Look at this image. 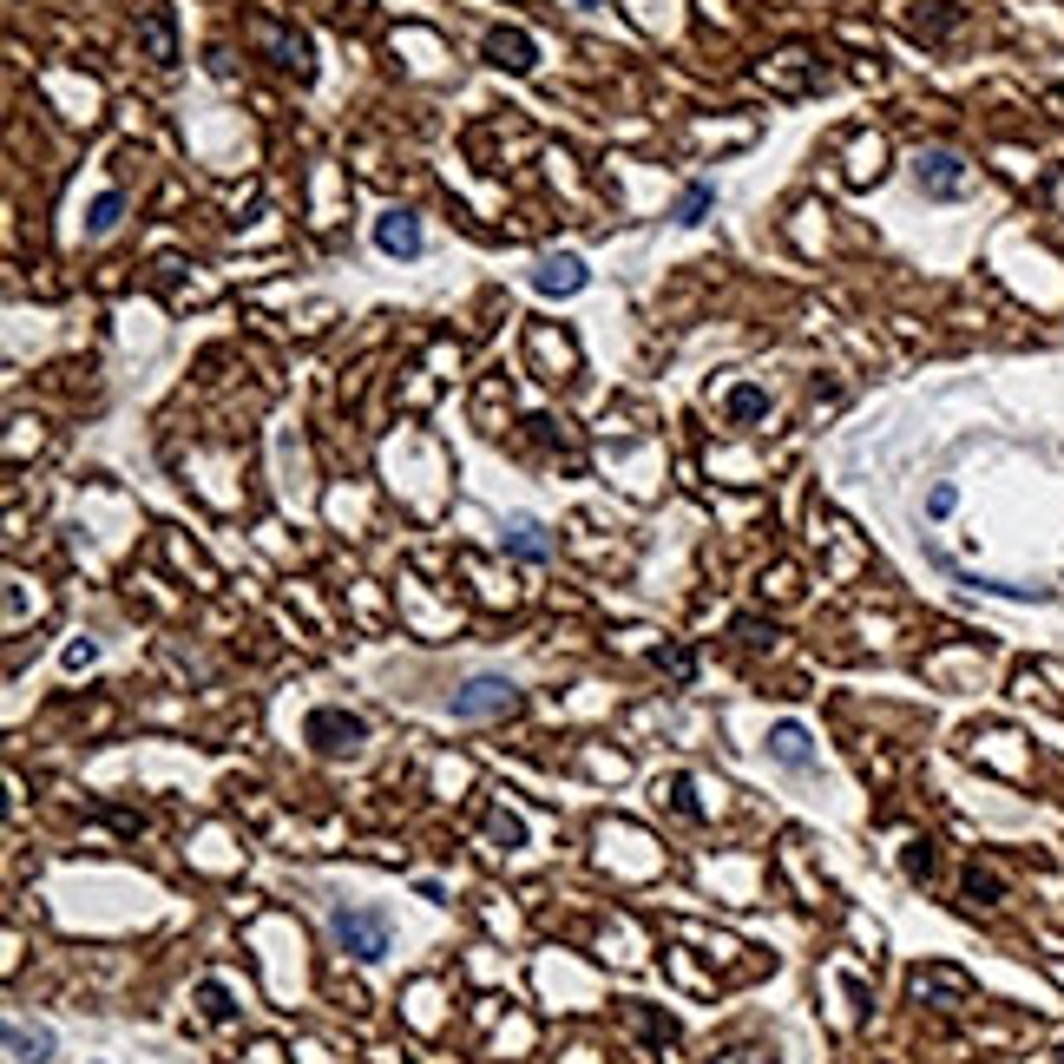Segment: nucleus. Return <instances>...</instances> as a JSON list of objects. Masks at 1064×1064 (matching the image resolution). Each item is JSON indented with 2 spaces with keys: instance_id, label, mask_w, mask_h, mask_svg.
Masks as SVG:
<instances>
[{
  "instance_id": "f257e3e1",
  "label": "nucleus",
  "mask_w": 1064,
  "mask_h": 1064,
  "mask_svg": "<svg viewBox=\"0 0 1064 1064\" xmlns=\"http://www.w3.org/2000/svg\"><path fill=\"white\" fill-rule=\"evenodd\" d=\"M329 927H335V940H342V953H348V960H381V953H388V940H394V927H388V914H381V907H335V914H329Z\"/></svg>"
},
{
  "instance_id": "f03ea898",
  "label": "nucleus",
  "mask_w": 1064,
  "mask_h": 1064,
  "mask_svg": "<svg viewBox=\"0 0 1064 1064\" xmlns=\"http://www.w3.org/2000/svg\"><path fill=\"white\" fill-rule=\"evenodd\" d=\"M914 184H920L927 197L953 204V197H966V191H973V171H966V158H960V151L927 145V151H914Z\"/></svg>"
},
{
  "instance_id": "7ed1b4c3",
  "label": "nucleus",
  "mask_w": 1064,
  "mask_h": 1064,
  "mask_svg": "<svg viewBox=\"0 0 1064 1064\" xmlns=\"http://www.w3.org/2000/svg\"><path fill=\"white\" fill-rule=\"evenodd\" d=\"M519 710V690L506 684V677H467L460 690H454V717L460 723H480V717H513Z\"/></svg>"
},
{
  "instance_id": "20e7f679",
  "label": "nucleus",
  "mask_w": 1064,
  "mask_h": 1064,
  "mask_svg": "<svg viewBox=\"0 0 1064 1064\" xmlns=\"http://www.w3.org/2000/svg\"><path fill=\"white\" fill-rule=\"evenodd\" d=\"M138 39L151 53V66H178V26H171V0H145L138 7Z\"/></svg>"
},
{
  "instance_id": "39448f33",
  "label": "nucleus",
  "mask_w": 1064,
  "mask_h": 1064,
  "mask_svg": "<svg viewBox=\"0 0 1064 1064\" xmlns=\"http://www.w3.org/2000/svg\"><path fill=\"white\" fill-rule=\"evenodd\" d=\"M362 736H368V723L348 717V710H316V717H309V743H316L322 756H342V750H355Z\"/></svg>"
},
{
  "instance_id": "423d86ee",
  "label": "nucleus",
  "mask_w": 1064,
  "mask_h": 1064,
  "mask_svg": "<svg viewBox=\"0 0 1064 1064\" xmlns=\"http://www.w3.org/2000/svg\"><path fill=\"white\" fill-rule=\"evenodd\" d=\"M533 289H539V296H572V289H585V256H579V250H552V256H539Z\"/></svg>"
},
{
  "instance_id": "0eeeda50",
  "label": "nucleus",
  "mask_w": 1064,
  "mask_h": 1064,
  "mask_svg": "<svg viewBox=\"0 0 1064 1064\" xmlns=\"http://www.w3.org/2000/svg\"><path fill=\"white\" fill-rule=\"evenodd\" d=\"M375 243H381L388 256H421L427 237H421V217H414V210H381V217H375Z\"/></svg>"
},
{
  "instance_id": "6e6552de",
  "label": "nucleus",
  "mask_w": 1064,
  "mask_h": 1064,
  "mask_svg": "<svg viewBox=\"0 0 1064 1064\" xmlns=\"http://www.w3.org/2000/svg\"><path fill=\"white\" fill-rule=\"evenodd\" d=\"M769 756H776L782 769H802V776L822 769V756H815V743H809L802 723H776V730H769Z\"/></svg>"
},
{
  "instance_id": "1a4fd4ad",
  "label": "nucleus",
  "mask_w": 1064,
  "mask_h": 1064,
  "mask_svg": "<svg viewBox=\"0 0 1064 1064\" xmlns=\"http://www.w3.org/2000/svg\"><path fill=\"white\" fill-rule=\"evenodd\" d=\"M487 59H493V66H506V72H526V66L539 59V46H533V33L500 26V33H487Z\"/></svg>"
},
{
  "instance_id": "9d476101",
  "label": "nucleus",
  "mask_w": 1064,
  "mask_h": 1064,
  "mask_svg": "<svg viewBox=\"0 0 1064 1064\" xmlns=\"http://www.w3.org/2000/svg\"><path fill=\"white\" fill-rule=\"evenodd\" d=\"M7 1052L20 1064H46L53 1059V1032H39V1026H26V1019H7Z\"/></svg>"
},
{
  "instance_id": "9b49d317",
  "label": "nucleus",
  "mask_w": 1064,
  "mask_h": 1064,
  "mask_svg": "<svg viewBox=\"0 0 1064 1064\" xmlns=\"http://www.w3.org/2000/svg\"><path fill=\"white\" fill-rule=\"evenodd\" d=\"M723 414H730L736 427H750V421H763V414H769V394L743 381V388H730V394H723Z\"/></svg>"
},
{
  "instance_id": "f8f14e48",
  "label": "nucleus",
  "mask_w": 1064,
  "mask_h": 1064,
  "mask_svg": "<svg viewBox=\"0 0 1064 1064\" xmlns=\"http://www.w3.org/2000/svg\"><path fill=\"white\" fill-rule=\"evenodd\" d=\"M256 33L270 39L276 66H296V72H309V39H302V33H276V26H256Z\"/></svg>"
},
{
  "instance_id": "ddd939ff",
  "label": "nucleus",
  "mask_w": 1064,
  "mask_h": 1064,
  "mask_svg": "<svg viewBox=\"0 0 1064 1064\" xmlns=\"http://www.w3.org/2000/svg\"><path fill=\"white\" fill-rule=\"evenodd\" d=\"M118 217H125V197H118V191H99V197H92V210H85V237L118 230Z\"/></svg>"
},
{
  "instance_id": "4468645a",
  "label": "nucleus",
  "mask_w": 1064,
  "mask_h": 1064,
  "mask_svg": "<svg viewBox=\"0 0 1064 1064\" xmlns=\"http://www.w3.org/2000/svg\"><path fill=\"white\" fill-rule=\"evenodd\" d=\"M506 546H513L519 559H546V533H539V519H513V526H506Z\"/></svg>"
},
{
  "instance_id": "2eb2a0df",
  "label": "nucleus",
  "mask_w": 1064,
  "mask_h": 1064,
  "mask_svg": "<svg viewBox=\"0 0 1064 1064\" xmlns=\"http://www.w3.org/2000/svg\"><path fill=\"white\" fill-rule=\"evenodd\" d=\"M710 204H717V191H710V184H684V197H677V224H703V217H710Z\"/></svg>"
},
{
  "instance_id": "dca6fc26",
  "label": "nucleus",
  "mask_w": 1064,
  "mask_h": 1064,
  "mask_svg": "<svg viewBox=\"0 0 1064 1064\" xmlns=\"http://www.w3.org/2000/svg\"><path fill=\"white\" fill-rule=\"evenodd\" d=\"M657 796H671V809H677L684 822H703V802L690 796V776H671V782H657Z\"/></svg>"
},
{
  "instance_id": "f3484780",
  "label": "nucleus",
  "mask_w": 1064,
  "mask_h": 1064,
  "mask_svg": "<svg viewBox=\"0 0 1064 1064\" xmlns=\"http://www.w3.org/2000/svg\"><path fill=\"white\" fill-rule=\"evenodd\" d=\"M197 1006H204V1019H217V1026H230V1019H237V1006H230V993H224L217 980H204V986H197Z\"/></svg>"
},
{
  "instance_id": "a211bd4d",
  "label": "nucleus",
  "mask_w": 1064,
  "mask_h": 1064,
  "mask_svg": "<svg viewBox=\"0 0 1064 1064\" xmlns=\"http://www.w3.org/2000/svg\"><path fill=\"white\" fill-rule=\"evenodd\" d=\"M966 894H973L980 907H993V901L1006 894V881H999V874H986V868H966Z\"/></svg>"
},
{
  "instance_id": "6ab92c4d",
  "label": "nucleus",
  "mask_w": 1064,
  "mask_h": 1064,
  "mask_svg": "<svg viewBox=\"0 0 1064 1064\" xmlns=\"http://www.w3.org/2000/svg\"><path fill=\"white\" fill-rule=\"evenodd\" d=\"M914 993H920V999H927V993H947V999H966V980H960V973H920V980H914Z\"/></svg>"
},
{
  "instance_id": "aec40b11",
  "label": "nucleus",
  "mask_w": 1064,
  "mask_h": 1064,
  "mask_svg": "<svg viewBox=\"0 0 1064 1064\" xmlns=\"http://www.w3.org/2000/svg\"><path fill=\"white\" fill-rule=\"evenodd\" d=\"M487 828H493V842H500V848H519V842H526V822H519V815H506V809H500Z\"/></svg>"
},
{
  "instance_id": "412c9836",
  "label": "nucleus",
  "mask_w": 1064,
  "mask_h": 1064,
  "mask_svg": "<svg viewBox=\"0 0 1064 1064\" xmlns=\"http://www.w3.org/2000/svg\"><path fill=\"white\" fill-rule=\"evenodd\" d=\"M953 506H960V487H947V480H940V487L927 493V513H934V519H947Z\"/></svg>"
},
{
  "instance_id": "4be33fe9",
  "label": "nucleus",
  "mask_w": 1064,
  "mask_h": 1064,
  "mask_svg": "<svg viewBox=\"0 0 1064 1064\" xmlns=\"http://www.w3.org/2000/svg\"><path fill=\"white\" fill-rule=\"evenodd\" d=\"M953 26H960V13L947 0H940V13H920V33H953Z\"/></svg>"
},
{
  "instance_id": "5701e85b",
  "label": "nucleus",
  "mask_w": 1064,
  "mask_h": 1064,
  "mask_svg": "<svg viewBox=\"0 0 1064 1064\" xmlns=\"http://www.w3.org/2000/svg\"><path fill=\"white\" fill-rule=\"evenodd\" d=\"M907 874H914V881H927V874H934V848H927V842H914V848H907Z\"/></svg>"
},
{
  "instance_id": "b1692460",
  "label": "nucleus",
  "mask_w": 1064,
  "mask_h": 1064,
  "mask_svg": "<svg viewBox=\"0 0 1064 1064\" xmlns=\"http://www.w3.org/2000/svg\"><path fill=\"white\" fill-rule=\"evenodd\" d=\"M717 1064H776V1059H769L763 1045H736V1052H723Z\"/></svg>"
},
{
  "instance_id": "393cba45",
  "label": "nucleus",
  "mask_w": 1064,
  "mask_h": 1064,
  "mask_svg": "<svg viewBox=\"0 0 1064 1064\" xmlns=\"http://www.w3.org/2000/svg\"><path fill=\"white\" fill-rule=\"evenodd\" d=\"M572 7H598V0H572Z\"/></svg>"
},
{
  "instance_id": "a878e982",
  "label": "nucleus",
  "mask_w": 1064,
  "mask_h": 1064,
  "mask_svg": "<svg viewBox=\"0 0 1064 1064\" xmlns=\"http://www.w3.org/2000/svg\"><path fill=\"white\" fill-rule=\"evenodd\" d=\"M1059 1064H1064V1045H1059Z\"/></svg>"
}]
</instances>
